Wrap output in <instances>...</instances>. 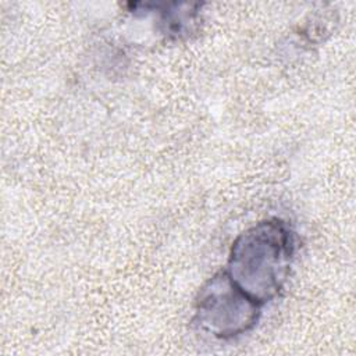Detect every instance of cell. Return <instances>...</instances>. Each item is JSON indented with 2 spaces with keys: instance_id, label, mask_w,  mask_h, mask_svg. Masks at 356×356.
Returning a JSON list of instances; mask_svg holds the SVG:
<instances>
[{
  "instance_id": "7a4b0ae2",
  "label": "cell",
  "mask_w": 356,
  "mask_h": 356,
  "mask_svg": "<svg viewBox=\"0 0 356 356\" xmlns=\"http://www.w3.org/2000/svg\"><path fill=\"white\" fill-rule=\"evenodd\" d=\"M260 306L243 293L227 273H221L203 289L197 305V317L206 331L220 338H229L253 327Z\"/></svg>"
},
{
  "instance_id": "6da1fadb",
  "label": "cell",
  "mask_w": 356,
  "mask_h": 356,
  "mask_svg": "<svg viewBox=\"0 0 356 356\" xmlns=\"http://www.w3.org/2000/svg\"><path fill=\"white\" fill-rule=\"evenodd\" d=\"M292 235L281 221H266L246 231L232 248L229 280L263 305L281 288L292 256Z\"/></svg>"
}]
</instances>
